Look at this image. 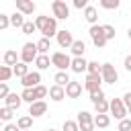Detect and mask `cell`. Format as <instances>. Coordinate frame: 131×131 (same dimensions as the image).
<instances>
[{"label": "cell", "mask_w": 131, "mask_h": 131, "mask_svg": "<svg viewBox=\"0 0 131 131\" xmlns=\"http://www.w3.org/2000/svg\"><path fill=\"white\" fill-rule=\"evenodd\" d=\"M88 33H90V39H92V43H94L96 47H104V45H106L108 37L104 35V29H102V25H92Z\"/></svg>", "instance_id": "cell-1"}, {"label": "cell", "mask_w": 131, "mask_h": 131, "mask_svg": "<svg viewBox=\"0 0 131 131\" xmlns=\"http://www.w3.org/2000/svg\"><path fill=\"white\" fill-rule=\"evenodd\" d=\"M37 55H39V47H37V43H25L23 45V49H20V61H25V63H31V61H35L37 59Z\"/></svg>", "instance_id": "cell-2"}, {"label": "cell", "mask_w": 131, "mask_h": 131, "mask_svg": "<svg viewBox=\"0 0 131 131\" xmlns=\"http://www.w3.org/2000/svg\"><path fill=\"white\" fill-rule=\"evenodd\" d=\"M108 113H111L117 121H121V119H125V117H127L129 108L125 106L123 98H113V100H111V108H108Z\"/></svg>", "instance_id": "cell-3"}, {"label": "cell", "mask_w": 131, "mask_h": 131, "mask_svg": "<svg viewBox=\"0 0 131 131\" xmlns=\"http://www.w3.org/2000/svg\"><path fill=\"white\" fill-rule=\"evenodd\" d=\"M51 63L57 70H68V68H72V57L63 51H55V53H51Z\"/></svg>", "instance_id": "cell-4"}, {"label": "cell", "mask_w": 131, "mask_h": 131, "mask_svg": "<svg viewBox=\"0 0 131 131\" xmlns=\"http://www.w3.org/2000/svg\"><path fill=\"white\" fill-rule=\"evenodd\" d=\"M78 125H80V131H92L96 125H94V117L88 113V111H80L78 113Z\"/></svg>", "instance_id": "cell-5"}, {"label": "cell", "mask_w": 131, "mask_h": 131, "mask_svg": "<svg viewBox=\"0 0 131 131\" xmlns=\"http://www.w3.org/2000/svg\"><path fill=\"white\" fill-rule=\"evenodd\" d=\"M51 10L55 18H68L70 16V8L66 4V0H53L51 2Z\"/></svg>", "instance_id": "cell-6"}, {"label": "cell", "mask_w": 131, "mask_h": 131, "mask_svg": "<svg viewBox=\"0 0 131 131\" xmlns=\"http://www.w3.org/2000/svg\"><path fill=\"white\" fill-rule=\"evenodd\" d=\"M102 82H104L102 80V74H88L86 76V82H84V88L88 92H96V90H100V84Z\"/></svg>", "instance_id": "cell-7"}, {"label": "cell", "mask_w": 131, "mask_h": 131, "mask_svg": "<svg viewBox=\"0 0 131 131\" xmlns=\"http://www.w3.org/2000/svg\"><path fill=\"white\" fill-rule=\"evenodd\" d=\"M100 74H102V80H104L106 84H115V82L119 80V74H117V70H115L113 63H102Z\"/></svg>", "instance_id": "cell-8"}, {"label": "cell", "mask_w": 131, "mask_h": 131, "mask_svg": "<svg viewBox=\"0 0 131 131\" xmlns=\"http://www.w3.org/2000/svg\"><path fill=\"white\" fill-rule=\"evenodd\" d=\"M55 37H57L59 47H63V49H70V47H72V43L76 41V39L72 37V33H70V31H66V29H63V31H57V35H55Z\"/></svg>", "instance_id": "cell-9"}, {"label": "cell", "mask_w": 131, "mask_h": 131, "mask_svg": "<svg viewBox=\"0 0 131 131\" xmlns=\"http://www.w3.org/2000/svg\"><path fill=\"white\" fill-rule=\"evenodd\" d=\"M47 113V102L45 100H35V102H31V106H29V115L31 117H43Z\"/></svg>", "instance_id": "cell-10"}, {"label": "cell", "mask_w": 131, "mask_h": 131, "mask_svg": "<svg viewBox=\"0 0 131 131\" xmlns=\"http://www.w3.org/2000/svg\"><path fill=\"white\" fill-rule=\"evenodd\" d=\"M39 82H41V74H39V72H29L27 76L20 78V84H23L25 88H33V86H37Z\"/></svg>", "instance_id": "cell-11"}, {"label": "cell", "mask_w": 131, "mask_h": 131, "mask_svg": "<svg viewBox=\"0 0 131 131\" xmlns=\"http://www.w3.org/2000/svg\"><path fill=\"white\" fill-rule=\"evenodd\" d=\"M41 35L43 37H53V35H57V18L55 16H49V20H47V25H45V29L41 31Z\"/></svg>", "instance_id": "cell-12"}, {"label": "cell", "mask_w": 131, "mask_h": 131, "mask_svg": "<svg viewBox=\"0 0 131 131\" xmlns=\"http://www.w3.org/2000/svg\"><path fill=\"white\" fill-rule=\"evenodd\" d=\"M88 70V61L84 59V55H78V57H72V72L76 74H82Z\"/></svg>", "instance_id": "cell-13"}, {"label": "cell", "mask_w": 131, "mask_h": 131, "mask_svg": "<svg viewBox=\"0 0 131 131\" xmlns=\"http://www.w3.org/2000/svg\"><path fill=\"white\" fill-rule=\"evenodd\" d=\"M66 94H68V98H78V96L82 94V84H80V82L70 80V82H68V86H66Z\"/></svg>", "instance_id": "cell-14"}, {"label": "cell", "mask_w": 131, "mask_h": 131, "mask_svg": "<svg viewBox=\"0 0 131 131\" xmlns=\"http://www.w3.org/2000/svg\"><path fill=\"white\" fill-rule=\"evenodd\" d=\"M49 96H51V100H55V102H59V100H63L68 94H66V86H59V84H53L51 88H49Z\"/></svg>", "instance_id": "cell-15"}, {"label": "cell", "mask_w": 131, "mask_h": 131, "mask_svg": "<svg viewBox=\"0 0 131 131\" xmlns=\"http://www.w3.org/2000/svg\"><path fill=\"white\" fill-rule=\"evenodd\" d=\"M16 10H20L23 14H33L35 12V2L33 0H14Z\"/></svg>", "instance_id": "cell-16"}, {"label": "cell", "mask_w": 131, "mask_h": 131, "mask_svg": "<svg viewBox=\"0 0 131 131\" xmlns=\"http://www.w3.org/2000/svg\"><path fill=\"white\" fill-rule=\"evenodd\" d=\"M23 102H25V100H23V96H20V94H16V92H10V94L4 98V104H6V106H10V108H14V111H16Z\"/></svg>", "instance_id": "cell-17"}, {"label": "cell", "mask_w": 131, "mask_h": 131, "mask_svg": "<svg viewBox=\"0 0 131 131\" xmlns=\"http://www.w3.org/2000/svg\"><path fill=\"white\" fill-rule=\"evenodd\" d=\"M35 66H37V70H47V68L53 66V63H51V57H49L47 53H39L37 59H35Z\"/></svg>", "instance_id": "cell-18"}, {"label": "cell", "mask_w": 131, "mask_h": 131, "mask_svg": "<svg viewBox=\"0 0 131 131\" xmlns=\"http://www.w3.org/2000/svg\"><path fill=\"white\" fill-rule=\"evenodd\" d=\"M84 18H86L90 25H96V20H98V10H96L94 6L88 4V6L84 8Z\"/></svg>", "instance_id": "cell-19"}, {"label": "cell", "mask_w": 131, "mask_h": 131, "mask_svg": "<svg viewBox=\"0 0 131 131\" xmlns=\"http://www.w3.org/2000/svg\"><path fill=\"white\" fill-rule=\"evenodd\" d=\"M94 125L100 127V129H106V127L111 125V117H108L106 113H96V117H94Z\"/></svg>", "instance_id": "cell-20"}, {"label": "cell", "mask_w": 131, "mask_h": 131, "mask_svg": "<svg viewBox=\"0 0 131 131\" xmlns=\"http://www.w3.org/2000/svg\"><path fill=\"white\" fill-rule=\"evenodd\" d=\"M72 53H74V57H78V55H84V49H86V43L82 41V39H76L74 43H72Z\"/></svg>", "instance_id": "cell-21"}, {"label": "cell", "mask_w": 131, "mask_h": 131, "mask_svg": "<svg viewBox=\"0 0 131 131\" xmlns=\"http://www.w3.org/2000/svg\"><path fill=\"white\" fill-rule=\"evenodd\" d=\"M4 63L6 66H16L18 63V55H16V51L14 49H8V51H4Z\"/></svg>", "instance_id": "cell-22"}, {"label": "cell", "mask_w": 131, "mask_h": 131, "mask_svg": "<svg viewBox=\"0 0 131 131\" xmlns=\"http://www.w3.org/2000/svg\"><path fill=\"white\" fill-rule=\"evenodd\" d=\"M10 25H12V27L23 29V25H25V14H23L20 10H16L14 14H10Z\"/></svg>", "instance_id": "cell-23"}, {"label": "cell", "mask_w": 131, "mask_h": 131, "mask_svg": "<svg viewBox=\"0 0 131 131\" xmlns=\"http://www.w3.org/2000/svg\"><path fill=\"white\" fill-rule=\"evenodd\" d=\"M12 76H14V68H12V66H6V63H4V66L0 68V80H2V82H8V80H10Z\"/></svg>", "instance_id": "cell-24"}, {"label": "cell", "mask_w": 131, "mask_h": 131, "mask_svg": "<svg viewBox=\"0 0 131 131\" xmlns=\"http://www.w3.org/2000/svg\"><path fill=\"white\" fill-rule=\"evenodd\" d=\"M12 68H14V76H16V78H23V76L29 74V63H25V61H18V63L12 66Z\"/></svg>", "instance_id": "cell-25"}, {"label": "cell", "mask_w": 131, "mask_h": 131, "mask_svg": "<svg viewBox=\"0 0 131 131\" xmlns=\"http://www.w3.org/2000/svg\"><path fill=\"white\" fill-rule=\"evenodd\" d=\"M37 47H39V53H49V49H51L49 37H41V39L37 41Z\"/></svg>", "instance_id": "cell-26"}, {"label": "cell", "mask_w": 131, "mask_h": 131, "mask_svg": "<svg viewBox=\"0 0 131 131\" xmlns=\"http://www.w3.org/2000/svg\"><path fill=\"white\" fill-rule=\"evenodd\" d=\"M55 84H59V86H68V82H70V76L66 74V70H59L57 74H55Z\"/></svg>", "instance_id": "cell-27"}, {"label": "cell", "mask_w": 131, "mask_h": 131, "mask_svg": "<svg viewBox=\"0 0 131 131\" xmlns=\"http://www.w3.org/2000/svg\"><path fill=\"white\" fill-rule=\"evenodd\" d=\"M33 119H35V117H31V115H25V117H18V121H16V125H18L20 129H31V125H33Z\"/></svg>", "instance_id": "cell-28"}, {"label": "cell", "mask_w": 131, "mask_h": 131, "mask_svg": "<svg viewBox=\"0 0 131 131\" xmlns=\"http://www.w3.org/2000/svg\"><path fill=\"white\" fill-rule=\"evenodd\" d=\"M108 108H111V102H108L106 98L94 102V111H96V113H108Z\"/></svg>", "instance_id": "cell-29"}, {"label": "cell", "mask_w": 131, "mask_h": 131, "mask_svg": "<svg viewBox=\"0 0 131 131\" xmlns=\"http://www.w3.org/2000/svg\"><path fill=\"white\" fill-rule=\"evenodd\" d=\"M100 6L104 10H117L121 6V0H100Z\"/></svg>", "instance_id": "cell-30"}, {"label": "cell", "mask_w": 131, "mask_h": 131, "mask_svg": "<svg viewBox=\"0 0 131 131\" xmlns=\"http://www.w3.org/2000/svg\"><path fill=\"white\" fill-rule=\"evenodd\" d=\"M23 35H33L35 31H37V25H35V20H25V25H23Z\"/></svg>", "instance_id": "cell-31"}, {"label": "cell", "mask_w": 131, "mask_h": 131, "mask_svg": "<svg viewBox=\"0 0 131 131\" xmlns=\"http://www.w3.org/2000/svg\"><path fill=\"white\" fill-rule=\"evenodd\" d=\"M33 90H35V98H37V100H41V98H45V96L49 94V88H45V86H41V84L33 86Z\"/></svg>", "instance_id": "cell-32"}, {"label": "cell", "mask_w": 131, "mask_h": 131, "mask_svg": "<svg viewBox=\"0 0 131 131\" xmlns=\"http://www.w3.org/2000/svg\"><path fill=\"white\" fill-rule=\"evenodd\" d=\"M20 96H23V100H25V102H29V104L37 100V98H35V90H33V88H25Z\"/></svg>", "instance_id": "cell-33"}, {"label": "cell", "mask_w": 131, "mask_h": 131, "mask_svg": "<svg viewBox=\"0 0 131 131\" xmlns=\"http://www.w3.org/2000/svg\"><path fill=\"white\" fill-rule=\"evenodd\" d=\"M61 131H80V125H78V121H63V125H61Z\"/></svg>", "instance_id": "cell-34"}, {"label": "cell", "mask_w": 131, "mask_h": 131, "mask_svg": "<svg viewBox=\"0 0 131 131\" xmlns=\"http://www.w3.org/2000/svg\"><path fill=\"white\" fill-rule=\"evenodd\" d=\"M12 111H14V108H10V106H6V104H4V106L0 108V119L8 123V121L12 119Z\"/></svg>", "instance_id": "cell-35"}, {"label": "cell", "mask_w": 131, "mask_h": 131, "mask_svg": "<svg viewBox=\"0 0 131 131\" xmlns=\"http://www.w3.org/2000/svg\"><path fill=\"white\" fill-rule=\"evenodd\" d=\"M47 20H49V16H45V14H41V16H37V18H35V25H37V31H39V33L45 29Z\"/></svg>", "instance_id": "cell-36"}, {"label": "cell", "mask_w": 131, "mask_h": 131, "mask_svg": "<svg viewBox=\"0 0 131 131\" xmlns=\"http://www.w3.org/2000/svg\"><path fill=\"white\" fill-rule=\"evenodd\" d=\"M100 70H102V63H98V61H88V74H100Z\"/></svg>", "instance_id": "cell-37"}, {"label": "cell", "mask_w": 131, "mask_h": 131, "mask_svg": "<svg viewBox=\"0 0 131 131\" xmlns=\"http://www.w3.org/2000/svg\"><path fill=\"white\" fill-rule=\"evenodd\" d=\"M117 131H131V119H121L119 121V127H117Z\"/></svg>", "instance_id": "cell-38"}, {"label": "cell", "mask_w": 131, "mask_h": 131, "mask_svg": "<svg viewBox=\"0 0 131 131\" xmlns=\"http://www.w3.org/2000/svg\"><path fill=\"white\" fill-rule=\"evenodd\" d=\"M10 27V14H0V29H8Z\"/></svg>", "instance_id": "cell-39"}, {"label": "cell", "mask_w": 131, "mask_h": 131, "mask_svg": "<svg viewBox=\"0 0 131 131\" xmlns=\"http://www.w3.org/2000/svg\"><path fill=\"white\" fill-rule=\"evenodd\" d=\"M102 29H104V35L108 37V41H111V39H115V35H117V33H115V27H113V25H102Z\"/></svg>", "instance_id": "cell-40"}, {"label": "cell", "mask_w": 131, "mask_h": 131, "mask_svg": "<svg viewBox=\"0 0 131 131\" xmlns=\"http://www.w3.org/2000/svg\"><path fill=\"white\" fill-rule=\"evenodd\" d=\"M102 98H104L102 88H100V90H96V92H90V100H92V104H94V102H98V100H102Z\"/></svg>", "instance_id": "cell-41"}, {"label": "cell", "mask_w": 131, "mask_h": 131, "mask_svg": "<svg viewBox=\"0 0 131 131\" xmlns=\"http://www.w3.org/2000/svg\"><path fill=\"white\" fill-rule=\"evenodd\" d=\"M8 94H10V92H8V84L2 82V84H0V98H6Z\"/></svg>", "instance_id": "cell-42"}, {"label": "cell", "mask_w": 131, "mask_h": 131, "mask_svg": "<svg viewBox=\"0 0 131 131\" xmlns=\"http://www.w3.org/2000/svg\"><path fill=\"white\" fill-rule=\"evenodd\" d=\"M72 4H74V8H86L88 6V0H72Z\"/></svg>", "instance_id": "cell-43"}, {"label": "cell", "mask_w": 131, "mask_h": 131, "mask_svg": "<svg viewBox=\"0 0 131 131\" xmlns=\"http://www.w3.org/2000/svg\"><path fill=\"white\" fill-rule=\"evenodd\" d=\"M4 131H20V127H18L16 123H6V127H4Z\"/></svg>", "instance_id": "cell-44"}, {"label": "cell", "mask_w": 131, "mask_h": 131, "mask_svg": "<svg viewBox=\"0 0 131 131\" xmlns=\"http://www.w3.org/2000/svg\"><path fill=\"white\" fill-rule=\"evenodd\" d=\"M123 102H125V106H127V108L131 106V92H125V96H123Z\"/></svg>", "instance_id": "cell-45"}, {"label": "cell", "mask_w": 131, "mask_h": 131, "mask_svg": "<svg viewBox=\"0 0 131 131\" xmlns=\"http://www.w3.org/2000/svg\"><path fill=\"white\" fill-rule=\"evenodd\" d=\"M125 70H127V72H131V55H127V57H125Z\"/></svg>", "instance_id": "cell-46"}, {"label": "cell", "mask_w": 131, "mask_h": 131, "mask_svg": "<svg viewBox=\"0 0 131 131\" xmlns=\"http://www.w3.org/2000/svg\"><path fill=\"white\" fill-rule=\"evenodd\" d=\"M127 35H129V39H131V29H129V31H127Z\"/></svg>", "instance_id": "cell-47"}, {"label": "cell", "mask_w": 131, "mask_h": 131, "mask_svg": "<svg viewBox=\"0 0 131 131\" xmlns=\"http://www.w3.org/2000/svg\"><path fill=\"white\" fill-rule=\"evenodd\" d=\"M47 131H55V129H47Z\"/></svg>", "instance_id": "cell-48"}, {"label": "cell", "mask_w": 131, "mask_h": 131, "mask_svg": "<svg viewBox=\"0 0 131 131\" xmlns=\"http://www.w3.org/2000/svg\"><path fill=\"white\" fill-rule=\"evenodd\" d=\"M20 131H29V129H20Z\"/></svg>", "instance_id": "cell-49"}, {"label": "cell", "mask_w": 131, "mask_h": 131, "mask_svg": "<svg viewBox=\"0 0 131 131\" xmlns=\"http://www.w3.org/2000/svg\"><path fill=\"white\" fill-rule=\"evenodd\" d=\"M129 113H131V106H129Z\"/></svg>", "instance_id": "cell-50"}]
</instances>
